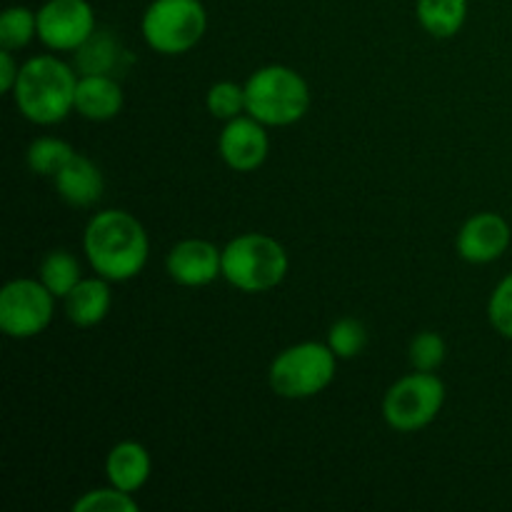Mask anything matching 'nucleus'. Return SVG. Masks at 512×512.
<instances>
[{
  "mask_svg": "<svg viewBox=\"0 0 512 512\" xmlns=\"http://www.w3.org/2000/svg\"><path fill=\"white\" fill-rule=\"evenodd\" d=\"M38 40L55 53H75L98 30L88 0H48L40 5Z\"/></svg>",
  "mask_w": 512,
  "mask_h": 512,
  "instance_id": "1a4fd4ad",
  "label": "nucleus"
},
{
  "mask_svg": "<svg viewBox=\"0 0 512 512\" xmlns=\"http://www.w3.org/2000/svg\"><path fill=\"white\" fill-rule=\"evenodd\" d=\"M38 278L55 298H65L83 280V270H80L78 258L73 253H68V250H50L43 258V263H40Z\"/></svg>",
  "mask_w": 512,
  "mask_h": 512,
  "instance_id": "6ab92c4d",
  "label": "nucleus"
},
{
  "mask_svg": "<svg viewBox=\"0 0 512 512\" xmlns=\"http://www.w3.org/2000/svg\"><path fill=\"white\" fill-rule=\"evenodd\" d=\"M335 368H338V355L330 350L328 343L305 340V343L290 345L283 353L275 355L268 370V380L270 388L280 398L305 400L315 398L333 383Z\"/></svg>",
  "mask_w": 512,
  "mask_h": 512,
  "instance_id": "39448f33",
  "label": "nucleus"
},
{
  "mask_svg": "<svg viewBox=\"0 0 512 512\" xmlns=\"http://www.w3.org/2000/svg\"><path fill=\"white\" fill-rule=\"evenodd\" d=\"M78 70L55 55H35L20 65L13 88L15 108L35 125H55L75 110Z\"/></svg>",
  "mask_w": 512,
  "mask_h": 512,
  "instance_id": "f03ea898",
  "label": "nucleus"
},
{
  "mask_svg": "<svg viewBox=\"0 0 512 512\" xmlns=\"http://www.w3.org/2000/svg\"><path fill=\"white\" fill-rule=\"evenodd\" d=\"M488 318L503 338L512 340V273L505 275L490 295Z\"/></svg>",
  "mask_w": 512,
  "mask_h": 512,
  "instance_id": "a878e982",
  "label": "nucleus"
},
{
  "mask_svg": "<svg viewBox=\"0 0 512 512\" xmlns=\"http://www.w3.org/2000/svg\"><path fill=\"white\" fill-rule=\"evenodd\" d=\"M510 245V225L498 213H478L465 220L455 238V250L465 263L485 265L498 260Z\"/></svg>",
  "mask_w": 512,
  "mask_h": 512,
  "instance_id": "f8f14e48",
  "label": "nucleus"
},
{
  "mask_svg": "<svg viewBox=\"0 0 512 512\" xmlns=\"http://www.w3.org/2000/svg\"><path fill=\"white\" fill-rule=\"evenodd\" d=\"M138 510V500L133 498V493H125L118 488H100L90 490L83 498H78L73 503V512H135Z\"/></svg>",
  "mask_w": 512,
  "mask_h": 512,
  "instance_id": "b1692460",
  "label": "nucleus"
},
{
  "mask_svg": "<svg viewBox=\"0 0 512 512\" xmlns=\"http://www.w3.org/2000/svg\"><path fill=\"white\" fill-rule=\"evenodd\" d=\"M38 38V13L25 5H13L0 15V45L5 50H20Z\"/></svg>",
  "mask_w": 512,
  "mask_h": 512,
  "instance_id": "aec40b11",
  "label": "nucleus"
},
{
  "mask_svg": "<svg viewBox=\"0 0 512 512\" xmlns=\"http://www.w3.org/2000/svg\"><path fill=\"white\" fill-rule=\"evenodd\" d=\"M105 473L113 488L125 490V493H138L153 473V460L145 445L135 440H123L113 445L105 458Z\"/></svg>",
  "mask_w": 512,
  "mask_h": 512,
  "instance_id": "2eb2a0df",
  "label": "nucleus"
},
{
  "mask_svg": "<svg viewBox=\"0 0 512 512\" xmlns=\"http://www.w3.org/2000/svg\"><path fill=\"white\" fill-rule=\"evenodd\" d=\"M165 270L183 288H203L223 275V250L210 240H180L170 248Z\"/></svg>",
  "mask_w": 512,
  "mask_h": 512,
  "instance_id": "9b49d317",
  "label": "nucleus"
},
{
  "mask_svg": "<svg viewBox=\"0 0 512 512\" xmlns=\"http://www.w3.org/2000/svg\"><path fill=\"white\" fill-rule=\"evenodd\" d=\"M445 353H448L445 340L438 333L425 330V333L415 335L413 343H410V365H413V370L435 373L445 363Z\"/></svg>",
  "mask_w": 512,
  "mask_h": 512,
  "instance_id": "393cba45",
  "label": "nucleus"
},
{
  "mask_svg": "<svg viewBox=\"0 0 512 512\" xmlns=\"http://www.w3.org/2000/svg\"><path fill=\"white\" fill-rule=\"evenodd\" d=\"M125 50L113 33L95 30L83 45L73 53V68L78 75H118L123 70Z\"/></svg>",
  "mask_w": 512,
  "mask_h": 512,
  "instance_id": "f3484780",
  "label": "nucleus"
},
{
  "mask_svg": "<svg viewBox=\"0 0 512 512\" xmlns=\"http://www.w3.org/2000/svg\"><path fill=\"white\" fill-rule=\"evenodd\" d=\"M83 250L95 275L110 283H128L148 265L150 240L135 215L108 208L85 225Z\"/></svg>",
  "mask_w": 512,
  "mask_h": 512,
  "instance_id": "f257e3e1",
  "label": "nucleus"
},
{
  "mask_svg": "<svg viewBox=\"0 0 512 512\" xmlns=\"http://www.w3.org/2000/svg\"><path fill=\"white\" fill-rule=\"evenodd\" d=\"M415 13L425 33L433 38H453L468 18V0H418Z\"/></svg>",
  "mask_w": 512,
  "mask_h": 512,
  "instance_id": "a211bd4d",
  "label": "nucleus"
},
{
  "mask_svg": "<svg viewBox=\"0 0 512 512\" xmlns=\"http://www.w3.org/2000/svg\"><path fill=\"white\" fill-rule=\"evenodd\" d=\"M75 155V150L70 148L65 140L60 138H38L30 143L28 148V168L35 175H45V178H53L65 163Z\"/></svg>",
  "mask_w": 512,
  "mask_h": 512,
  "instance_id": "412c9836",
  "label": "nucleus"
},
{
  "mask_svg": "<svg viewBox=\"0 0 512 512\" xmlns=\"http://www.w3.org/2000/svg\"><path fill=\"white\" fill-rule=\"evenodd\" d=\"M205 103H208L213 118L228 123V120L245 113V85L233 83V80H220V83L210 85Z\"/></svg>",
  "mask_w": 512,
  "mask_h": 512,
  "instance_id": "4be33fe9",
  "label": "nucleus"
},
{
  "mask_svg": "<svg viewBox=\"0 0 512 512\" xmlns=\"http://www.w3.org/2000/svg\"><path fill=\"white\" fill-rule=\"evenodd\" d=\"M53 185L60 198L73 208H90V205L98 203L105 190V180L98 165L80 153H75L53 175Z\"/></svg>",
  "mask_w": 512,
  "mask_h": 512,
  "instance_id": "ddd939ff",
  "label": "nucleus"
},
{
  "mask_svg": "<svg viewBox=\"0 0 512 512\" xmlns=\"http://www.w3.org/2000/svg\"><path fill=\"white\" fill-rule=\"evenodd\" d=\"M18 75L20 65L15 63L13 50L3 48V53H0V90H3V93H13L15 83H18Z\"/></svg>",
  "mask_w": 512,
  "mask_h": 512,
  "instance_id": "bb28decb",
  "label": "nucleus"
},
{
  "mask_svg": "<svg viewBox=\"0 0 512 512\" xmlns=\"http://www.w3.org/2000/svg\"><path fill=\"white\" fill-rule=\"evenodd\" d=\"M328 345L338 360H350L355 355H360L368 345V333H365V325L355 318H340L338 323H333L328 333Z\"/></svg>",
  "mask_w": 512,
  "mask_h": 512,
  "instance_id": "5701e85b",
  "label": "nucleus"
},
{
  "mask_svg": "<svg viewBox=\"0 0 512 512\" xmlns=\"http://www.w3.org/2000/svg\"><path fill=\"white\" fill-rule=\"evenodd\" d=\"M308 108V83L288 65H265L245 80V113L268 128L298 123Z\"/></svg>",
  "mask_w": 512,
  "mask_h": 512,
  "instance_id": "7ed1b4c3",
  "label": "nucleus"
},
{
  "mask_svg": "<svg viewBox=\"0 0 512 512\" xmlns=\"http://www.w3.org/2000/svg\"><path fill=\"white\" fill-rule=\"evenodd\" d=\"M288 268V253L270 235L245 233L223 248V278L240 293H265L278 288Z\"/></svg>",
  "mask_w": 512,
  "mask_h": 512,
  "instance_id": "20e7f679",
  "label": "nucleus"
},
{
  "mask_svg": "<svg viewBox=\"0 0 512 512\" xmlns=\"http://www.w3.org/2000/svg\"><path fill=\"white\" fill-rule=\"evenodd\" d=\"M110 280L100 278H83L68 295L63 298L65 315L78 328H93L103 323L113 305V293H110Z\"/></svg>",
  "mask_w": 512,
  "mask_h": 512,
  "instance_id": "dca6fc26",
  "label": "nucleus"
},
{
  "mask_svg": "<svg viewBox=\"0 0 512 512\" xmlns=\"http://www.w3.org/2000/svg\"><path fill=\"white\" fill-rule=\"evenodd\" d=\"M265 128L268 125L255 120L253 115H238L228 120L218 138L220 158L225 160V165L238 173L258 170L270 153V138Z\"/></svg>",
  "mask_w": 512,
  "mask_h": 512,
  "instance_id": "9d476101",
  "label": "nucleus"
},
{
  "mask_svg": "<svg viewBox=\"0 0 512 512\" xmlns=\"http://www.w3.org/2000/svg\"><path fill=\"white\" fill-rule=\"evenodd\" d=\"M140 30L155 53L183 55L203 40L208 13L200 0H153L145 8Z\"/></svg>",
  "mask_w": 512,
  "mask_h": 512,
  "instance_id": "423d86ee",
  "label": "nucleus"
},
{
  "mask_svg": "<svg viewBox=\"0 0 512 512\" xmlns=\"http://www.w3.org/2000/svg\"><path fill=\"white\" fill-rule=\"evenodd\" d=\"M55 313V295L33 278L10 280L0 290V330L8 338L28 340L43 333Z\"/></svg>",
  "mask_w": 512,
  "mask_h": 512,
  "instance_id": "6e6552de",
  "label": "nucleus"
},
{
  "mask_svg": "<svg viewBox=\"0 0 512 512\" xmlns=\"http://www.w3.org/2000/svg\"><path fill=\"white\" fill-rule=\"evenodd\" d=\"M445 403V383L435 373L405 375L390 385L383 398V418L398 433H418L440 415Z\"/></svg>",
  "mask_w": 512,
  "mask_h": 512,
  "instance_id": "0eeeda50",
  "label": "nucleus"
},
{
  "mask_svg": "<svg viewBox=\"0 0 512 512\" xmlns=\"http://www.w3.org/2000/svg\"><path fill=\"white\" fill-rule=\"evenodd\" d=\"M123 88L115 75H80L75 88V113L105 123L123 110Z\"/></svg>",
  "mask_w": 512,
  "mask_h": 512,
  "instance_id": "4468645a",
  "label": "nucleus"
}]
</instances>
